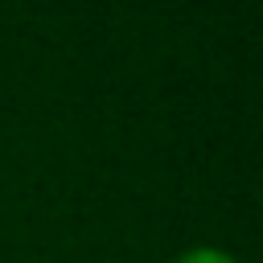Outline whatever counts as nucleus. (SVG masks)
Returning <instances> with one entry per match:
<instances>
[{
	"label": "nucleus",
	"instance_id": "1",
	"mask_svg": "<svg viewBox=\"0 0 263 263\" xmlns=\"http://www.w3.org/2000/svg\"><path fill=\"white\" fill-rule=\"evenodd\" d=\"M173 263H238L230 251H218V247H193L185 255H177Z\"/></svg>",
	"mask_w": 263,
	"mask_h": 263
}]
</instances>
